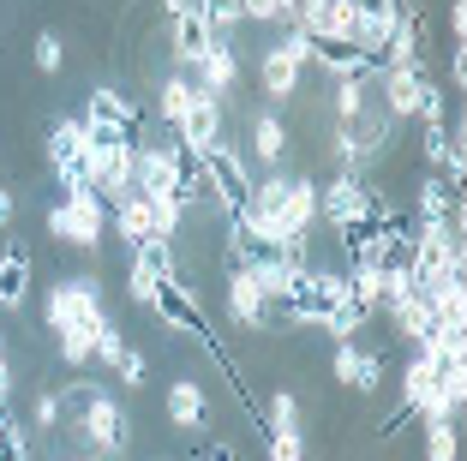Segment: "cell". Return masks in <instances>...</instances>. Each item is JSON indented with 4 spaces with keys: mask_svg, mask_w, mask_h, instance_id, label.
Returning a JSON list of instances; mask_svg holds the SVG:
<instances>
[{
    "mask_svg": "<svg viewBox=\"0 0 467 461\" xmlns=\"http://www.w3.org/2000/svg\"><path fill=\"white\" fill-rule=\"evenodd\" d=\"M48 234H55L60 246H78V252H97L102 234H109V198H102L97 186H67V198L48 210Z\"/></svg>",
    "mask_w": 467,
    "mask_h": 461,
    "instance_id": "cell-1",
    "label": "cell"
},
{
    "mask_svg": "<svg viewBox=\"0 0 467 461\" xmlns=\"http://www.w3.org/2000/svg\"><path fill=\"white\" fill-rule=\"evenodd\" d=\"M198 174H204V198L216 204L228 222H240L246 216V198H252V168H246V156L234 144H210L204 156H198Z\"/></svg>",
    "mask_w": 467,
    "mask_h": 461,
    "instance_id": "cell-2",
    "label": "cell"
},
{
    "mask_svg": "<svg viewBox=\"0 0 467 461\" xmlns=\"http://www.w3.org/2000/svg\"><path fill=\"white\" fill-rule=\"evenodd\" d=\"M342 294H348V276L342 270H312L306 264L300 276H294V288H288V299H282V318L288 324H330V312L342 306Z\"/></svg>",
    "mask_w": 467,
    "mask_h": 461,
    "instance_id": "cell-3",
    "label": "cell"
},
{
    "mask_svg": "<svg viewBox=\"0 0 467 461\" xmlns=\"http://www.w3.org/2000/svg\"><path fill=\"white\" fill-rule=\"evenodd\" d=\"M109 306H102V282L97 276H60L48 288V330H67V324H102Z\"/></svg>",
    "mask_w": 467,
    "mask_h": 461,
    "instance_id": "cell-4",
    "label": "cell"
},
{
    "mask_svg": "<svg viewBox=\"0 0 467 461\" xmlns=\"http://www.w3.org/2000/svg\"><path fill=\"white\" fill-rule=\"evenodd\" d=\"M126 432H132V420H126V407L114 402V395H102V390L84 395V407H78V437L97 449V456H120V449H126Z\"/></svg>",
    "mask_w": 467,
    "mask_h": 461,
    "instance_id": "cell-5",
    "label": "cell"
},
{
    "mask_svg": "<svg viewBox=\"0 0 467 461\" xmlns=\"http://www.w3.org/2000/svg\"><path fill=\"white\" fill-rule=\"evenodd\" d=\"M150 312L162 318V330H180V336H192V341L210 348V318H204V306L192 299V288H180V276H168V282L156 288Z\"/></svg>",
    "mask_w": 467,
    "mask_h": 461,
    "instance_id": "cell-6",
    "label": "cell"
},
{
    "mask_svg": "<svg viewBox=\"0 0 467 461\" xmlns=\"http://www.w3.org/2000/svg\"><path fill=\"white\" fill-rule=\"evenodd\" d=\"M84 156H90V138H84V120L78 114H60L55 126H48V168H55L60 192L78 186L84 180Z\"/></svg>",
    "mask_w": 467,
    "mask_h": 461,
    "instance_id": "cell-7",
    "label": "cell"
},
{
    "mask_svg": "<svg viewBox=\"0 0 467 461\" xmlns=\"http://www.w3.org/2000/svg\"><path fill=\"white\" fill-rule=\"evenodd\" d=\"M84 126H109V132H120V138H132V144H144V114L132 109V96H120L114 84H102V90H90L84 96V114H78Z\"/></svg>",
    "mask_w": 467,
    "mask_h": 461,
    "instance_id": "cell-8",
    "label": "cell"
},
{
    "mask_svg": "<svg viewBox=\"0 0 467 461\" xmlns=\"http://www.w3.org/2000/svg\"><path fill=\"white\" fill-rule=\"evenodd\" d=\"M378 79H384V114L389 120H413L420 102H426V90H431L426 60H420V67H384Z\"/></svg>",
    "mask_w": 467,
    "mask_h": 461,
    "instance_id": "cell-9",
    "label": "cell"
},
{
    "mask_svg": "<svg viewBox=\"0 0 467 461\" xmlns=\"http://www.w3.org/2000/svg\"><path fill=\"white\" fill-rule=\"evenodd\" d=\"M174 138L192 150V156H204L210 144H222V96H204V90H198L192 102H186V114L174 120Z\"/></svg>",
    "mask_w": 467,
    "mask_h": 461,
    "instance_id": "cell-10",
    "label": "cell"
},
{
    "mask_svg": "<svg viewBox=\"0 0 467 461\" xmlns=\"http://www.w3.org/2000/svg\"><path fill=\"white\" fill-rule=\"evenodd\" d=\"M109 222H114V234H120L132 252L144 240H162V234H156V216H150V198H144L138 186H126V192H114V198H109Z\"/></svg>",
    "mask_w": 467,
    "mask_h": 461,
    "instance_id": "cell-11",
    "label": "cell"
},
{
    "mask_svg": "<svg viewBox=\"0 0 467 461\" xmlns=\"http://www.w3.org/2000/svg\"><path fill=\"white\" fill-rule=\"evenodd\" d=\"M366 198H371V186H366V174H336L330 186H317V216L330 222V228H342V222H354L359 210H366Z\"/></svg>",
    "mask_w": 467,
    "mask_h": 461,
    "instance_id": "cell-12",
    "label": "cell"
},
{
    "mask_svg": "<svg viewBox=\"0 0 467 461\" xmlns=\"http://www.w3.org/2000/svg\"><path fill=\"white\" fill-rule=\"evenodd\" d=\"M192 84H198L204 96H228L234 84H240V55H234L228 37H216V42L204 48V60L192 67Z\"/></svg>",
    "mask_w": 467,
    "mask_h": 461,
    "instance_id": "cell-13",
    "label": "cell"
},
{
    "mask_svg": "<svg viewBox=\"0 0 467 461\" xmlns=\"http://www.w3.org/2000/svg\"><path fill=\"white\" fill-rule=\"evenodd\" d=\"M431 383H438V360H431L426 348H413V360H408V372H401V402H396V414L384 420V432L389 425H401L408 414H420V402L431 395Z\"/></svg>",
    "mask_w": 467,
    "mask_h": 461,
    "instance_id": "cell-14",
    "label": "cell"
},
{
    "mask_svg": "<svg viewBox=\"0 0 467 461\" xmlns=\"http://www.w3.org/2000/svg\"><path fill=\"white\" fill-rule=\"evenodd\" d=\"M312 60L330 72V79H378V72H384L359 42H312Z\"/></svg>",
    "mask_w": 467,
    "mask_h": 461,
    "instance_id": "cell-15",
    "label": "cell"
},
{
    "mask_svg": "<svg viewBox=\"0 0 467 461\" xmlns=\"http://www.w3.org/2000/svg\"><path fill=\"white\" fill-rule=\"evenodd\" d=\"M228 312H234V324H246V330H264V324H270V299L252 288L246 270H228Z\"/></svg>",
    "mask_w": 467,
    "mask_h": 461,
    "instance_id": "cell-16",
    "label": "cell"
},
{
    "mask_svg": "<svg viewBox=\"0 0 467 461\" xmlns=\"http://www.w3.org/2000/svg\"><path fill=\"white\" fill-rule=\"evenodd\" d=\"M168 25H174V67H186V72H192L198 60H204V48L216 42V37H210V25H204V13L192 6V13L168 18Z\"/></svg>",
    "mask_w": 467,
    "mask_h": 461,
    "instance_id": "cell-17",
    "label": "cell"
},
{
    "mask_svg": "<svg viewBox=\"0 0 467 461\" xmlns=\"http://www.w3.org/2000/svg\"><path fill=\"white\" fill-rule=\"evenodd\" d=\"M300 60L294 55H282V48H270V55L258 60V84H264V96L270 102H294V90H300Z\"/></svg>",
    "mask_w": 467,
    "mask_h": 461,
    "instance_id": "cell-18",
    "label": "cell"
},
{
    "mask_svg": "<svg viewBox=\"0 0 467 461\" xmlns=\"http://www.w3.org/2000/svg\"><path fill=\"white\" fill-rule=\"evenodd\" d=\"M168 420H174L180 432H198V425L210 420V395H204V383L180 378L174 390H168Z\"/></svg>",
    "mask_w": 467,
    "mask_h": 461,
    "instance_id": "cell-19",
    "label": "cell"
},
{
    "mask_svg": "<svg viewBox=\"0 0 467 461\" xmlns=\"http://www.w3.org/2000/svg\"><path fill=\"white\" fill-rule=\"evenodd\" d=\"M25 294H30V252L13 246V252L0 258V312H18Z\"/></svg>",
    "mask_w": 467,
    "mask_h": 461,
    "instance_id": "cell-20",
    "label": "cell"
},
{
    "mask_svg": "<svg viewBox=\"0 0 467 461\" xmlns=\"http://www.w3.org/2000/svg\"><path fill=\"white\" fill-rule=\"evenodd\" d=\"M246 138H252V150H258V162H282V150H288V126H282V120H275V114L270 109H264V114H252V126H246Z\"/></svg>",
    "mask_w": 467,
    "mask_h": 461,
    "instance_id": "cell-21",
    "label": "cell"
},
{
    "mask_svg": "<svg viewBox=\"0 0 467 461\" xmlns=\"http://www.w3.org/2000/svg\"><path fill=\"white\" fill-rule=\"evenodd\" d=\"M192 96H198L192 72H186V67H174V72L162 79V90H156V114H162V126H174L180 114H186V102H192Z\"/></svg>",
    "mask_w": 467,
    "mask_h": 461,
    "instance_id": "cell-22",
    "label": "cell"
},
{
    "mask_svg": "<svg viewBox=\"0 0 467 461\" xmlns=\"http://www.w3.org/2000/svg\"><path fill=\"white\" fill-rule=\"evenodd\" d=\"M150 198V216H156V234L162 240H174L180 222H186V204H180V192H144Z\"/></svg>",
    "mask_w": 467,
    "mask_h": 461,
    "instance_id": "cell-23",
    "label": "cell"
},
{
    "mask_svg": "<svg viewBox=\"0 0 467 461\" xmlns=\"http://www.w3.org/2000/svg\"><path fill=\"white\" fill-rule=\"evenodd\" d=\"M455 456H462L455 420H431V425H426V461H455Z\"/></svg>",
    "mask_w": 467,
    "mask_h": 461,
    "instance_id": "cell-24",
    "label": "cell"
},
{
    "mask_svg": "<svg viewBox=\"0 0 467 461\" xmlns=\"http://www.w3.org/2000/svg\"><path fill=\"white\" fill-rule=\"evenodd\" d=\"M198 13H204V25H210V37H228L234 25H240V0H198Z\"/></svg>",
    "mask_w": 467,
    "mask_h": 461,
    "instance_id": "cell-25",
    "label": "cell"
},
{
    "mask_svg": "<svg viewBox=\"0 0 467 461\" xmlns=\"http://www.w3.org/2000/svg\"><path fill=\"white\" fill-rule=\"evenodd\" d=\"M30 60H36V72H60V67H67V42H60L55 30H36V42H30Z\"/></svg>",
    "mask_w": 467,
    "mask_h": 461,
    "instance_id": "cell-26",
    "label": "cell"
},
{
    "mask_svg": "<svg viewBox=\"0 0 467 461\" xmlns=\"http://www.w3.org/2000/svg\"><path fill=\"white\" fill-rule=\"evenodd\" d=\"M0 461H30V444H25V425L13 414H0Z\"/></svg>",
    "mask_w": 467,
    "mask_h": 461,
    "instance_id": "cell-27",
    "label": "cell"
},
{
    "mask_svg": "<svg viewBox=\"0 0 467 461\" xmlns=\"http://www.w3.org/2000/svg\"><path fill=\"white\" fill-rule=\"evenodd\" d=\"M366 84L371 79H336V114H342V120H354V114L366 109Z\"/></svg>",
    "mask_w": 467,
    "mask_h": 461,
    "instance_id": "cell-28",
    "label": "cell"
},
{
    "mask_svg": "<svg viewBox=\"0 0 467 461\" xmlns=\"http://www.w3.org/2000/svg\"><path fill=\"white\" fill-rule=\"evenodd\" d=\"M264 420H270V437L275 432H300V402H294V395H275Z\"/></svg>",
    "mask_w": 467,
    "mask_h": 461,
    "instance_id": "cell-29",
    "label": "cell"
},
{
    "mask_svg": "<svg viewBox=\"0 0 467 461\" xmlns=\"http://www.w3.org/2000/svg\"><path fill=\"white\" fill-rule=\"evenodd\" d=\"M114 366H120V383H126V390H144V378H150V360H144V353H132V348H126Z\"/></svg>",
    "mask_w": 467,
    "mask_h": 461,
    "instance_id": "cell-30",
    "label": "cell"
},
{
    "mask_svg": "<svg viewBox=\"0 0 467 461\" xmlns=\"http://www.w3.org/2000/svg\"><path fill=\"white\" fill-rule=\"evenodd\" d=\"M359 360H366V353H359L354 341H336V383H348V390H354V378H359Z\"/></svg>",
    "mask_w": 467,
    "mask_h": 461,
    "instance_id": "cell-31",
    "label": "cell"
},
{
    "mask_svg": "<svg viewBox=\"0 0 467 461\" xmlns=\"http://www.w3.org/2000/svg\"><path fill=\"white\" fill-rule=\"evenodd\" d=\"M270 461H306V432H275L270 437Z\"/></svg>",
    "mask_w": 467,
    "mask_h": 461,
    "instance_id": "cell-32",
    "label": "cell"
},
{
    "mask_svg": "<svg viewBox=\"0 0 467 461\" xmlns=\"http://www.w3.org/2000/svg\"><path fill=\"white\" fill-rule=\"evenodd\" d=\"M120 353H126V336H120V324H114V318H109V324L97 330V360H109V366H114Z\"/></svg>",
    "mask_w": 467,
    "mask_h": 461,
    "instance_id": "cell-33",
    "label": "cell"
},
{
    "mask_svg": "<svg viewBox=\"0 0 467 461\" xmlns=\"http://www.w3.org/2000/svg\"><path fill=\"white\" fill-rule=\"evenodd\" d=\"M126 288H132V299H138V306H150V299H156V288H162V276H150L144 264H132V276H126Z\"/></svg>",
    "mask_w": 467,
    "mask_h": 461,
    "instance_id": "cell-34",
    "label": "cell"
},
{
    "mask_svg": "<svg viewBox=\"0 0 467 461\" xmlns=\"http://www.w3.org/2000/svg\"><path fill=\"white\" fill-rule=\"evenodd\" d=\"M13 353H6V330H0V414H6V402H13Z\"/></svg>",
    "mask_w": 467,
    "mask_h": 461,
    "instance_id": "cell-35",
    "label": "cell"
},
{
    "mask_svg": "<svg viewBox=\"0 0 467 461\" xmlns=\"http://www.w3.org/2000/svg\"><path fill=\"white\" fill-rule=\"evenodd\" d=\"M36 425H42V432H55V425H60V395L55 390L36 395Z\"/></svg>",
    "mask_w": 467,
    "mask_h": 461,
    "instance_id": "cell-36",
    "label": "cell"
},
{
    "mask_svg": "<svg viewBox=\"0 0 467 461\" xmlns=\"http://www.w3.org/2000/svg\"><path fill=\"white\" fill-rule=\"evenodd\" d=\"M450 30L455 42H467V0H450Z\"/></svg>",
    "mask_w": 467,
    "mask_h": 461,
    "instance_id": "cell-37",
    "label": "cell"
},
{
    "mask_svg": "<svg viewBox=\"0 0 467 461\" xmlns=\"http://www.w3.org/2000/svg\"><path fill=\"white\" fill-rule=\"evenodd\" d=\"M13 210H18V198H13V186H0V228H13Z\"/></svg>",
    "mask_w": 467,
    "mask_h": 461,
    "instance_id": "cell-38",
    "label": "cell"
},
{
    "mask_svg": "<svg viewBox=\"0 0 467 461\" xmlns=\"http://www.w3.org/2000/svg\"><path fill=\"white\" fill-rule=\"evenodd\" d=\"M198 0H162V18H180V13H192Z\"/></svg>",
    "mask_w": 467,
    "mask_h": 461,
    "instance_id": "cell-39",
    "label": "cell"
},
{
    "mask_svg": "<svg viewBox=\"0 0 467 461\" xmlns=\"http://www.w3.org/2000/svg\"><path fill=\"white\" fill-rule=\"evenodd\" d=\"M275 6H282V25H288V18H294V6H300V0H275Z\"/></svg>",
    "mask_w": 467,
    "mask_h": 461,
    "instance_id": "cell-40",
    "label": "cell"
}]
</instances>
